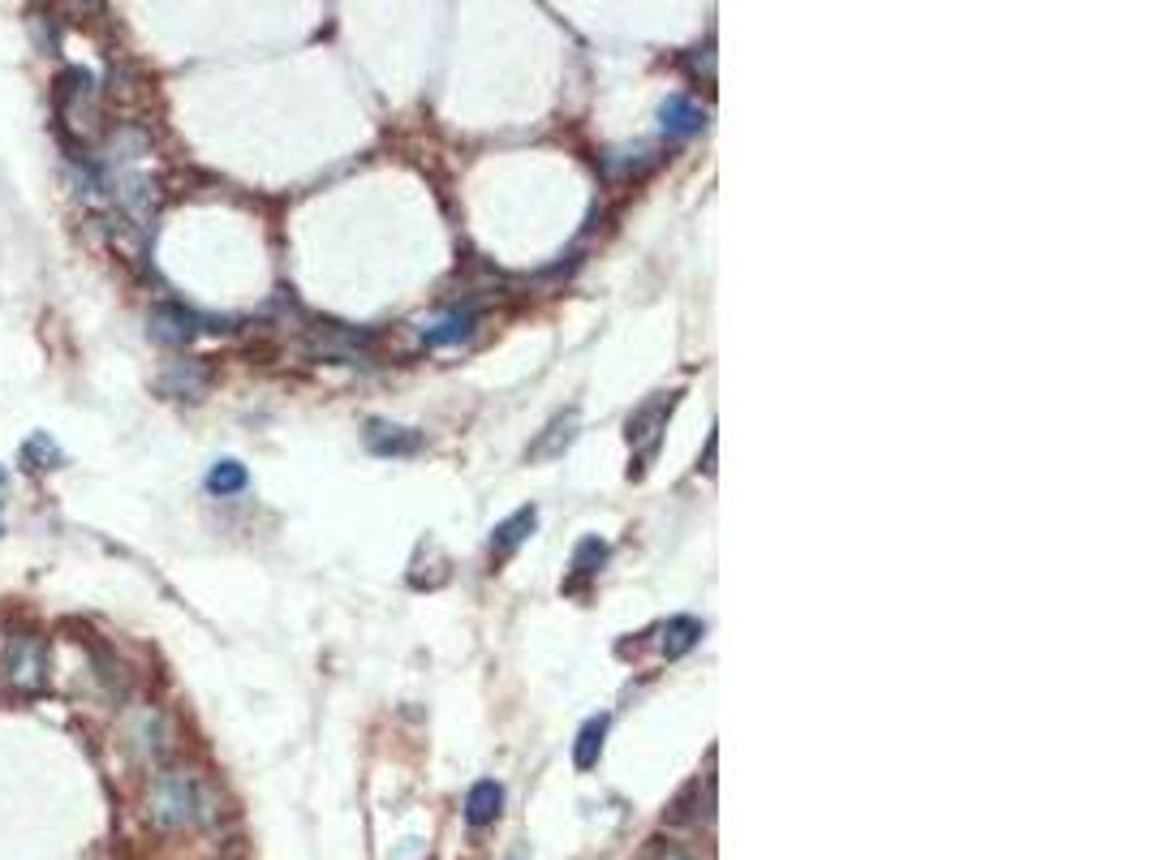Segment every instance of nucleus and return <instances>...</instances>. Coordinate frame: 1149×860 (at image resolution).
Instances as JSON below:
<instances>
[{"label":"nucleus","instance_id":"obj_1","mask_svg":"<svg viewBox=\"0 0 1149 860\" xmlns=\"http://www.w3.org/2000/svg\"><path fill=\"white\" fill-rule=\"evenodd\" d=\"M147 809H152V821L159 830H181V826L211 818V791L190 770H164L152 779Z\"/></svg>","mask_w":1149,"mask_h":860},{"label":"nucleus","instance_id":"obj_2","mask_svg":"<svg viewBox=\"0 0 1149 860\" xmlns=\"http://www.w3.org/2000/svg\"><path fill=\"white\" fill-rule=\"evenodd\" d=\"M672 405H676V391H668V396H655V400H646L634 418H629V443H634V448H641V470H646V461H650V457H655V448H659V430H664V422H668ZM641 470H637V473H641Z\"/></svg>","mask_w":1149,"mask_h":860},{"label":"nucleus","instance_id":"obj_3","mask_svg":"<svg viewBox=\"0 0 1149 860\" xmlns=\"http://www.w3.org/2000/svg\"><path fill=\"white\" fill-rule=\"evenodd\" d=\"M95 99H100V91L86 70H70L61 78V113H65V125H74L79 134L95 120Z\"/></svg>","mask_w":1149,"mask_h":860},{"label":"nucleus","instance_id":"obj_4","mask_svg":"<svg viewBox=\"0 0 1149 860\" xmlns=\"http://www.w3.org/2000/svg\"><path fill=\"white\" fill-rule=\"evenodd\" d=\"M43 671H48V646L40 637H18L9 646V680L18 689H40Z\"/></svg>","mask_w":1149,"mask_h":860},{"label":"nucleus","instance_id":"obj_5","mask_svg":"<svg viewBox=\"0 0 1149 860\" xmlns=\"http://www.w3.org/2000/svg\"><path fill=\"white\" fill-rule=\"evenodd\" d=\"M202 332V318L181 306H156L152 311V336L159 345H190Z\"/></svg>","mask_w":1149,"mask_h":860},{"label":"nucleus","instance_id":"obj_6","mask_svg":"<svg viewBox=\"0 0 1149 860\" xmlns=\"http://www.w3.org/2000/svg\"><path fill=\"white\" fill-rule=\"evenodd\" d=\"M366 448L375 457H414V452H422V434L409 427H393V422H370Z\"/></svg>","mask_w":1149,"mask_h":860},{"label":"nucleus","instance_id":"obj_7","mask_svg":"<svg viewBox=\"0 0 1149 860\" xmlns=\"http://www.w3.org/2000/svg\"><path fill=\"white\" fill-rule=\"evenodd\" d=\"M659 117H664V134H672V138H689V134H698L707 125V113L689 95H668Z\"/></svg>","mask_w":1149,"mask_h":860},{"label":"nucleus","instance_id":"obj_8","mask_svg":"<svg viewBox=\"0 0 1149 860\" xmlns=\"http://www.w3.org/2000/svg\"><path fill=\"white\" fill-rule=\"evenodd\" d=\"M500 809H504V787L495 779H478L470 787V796H466V821L482 830V826H491L500 818Z\"/></svg>","mask_w":1149,"mask_h":860},{"label":"nucleus","instance_id":"obj_9","mask_svg":"<svg viewBox=\"0 0 1149 860\" xmlns=\"http://www.w3.org/2000/svg\"><path fill=\"white\" fill-rule=\"evenodd\" d=\"M702 641V625L693 616H676L664 625V659H680Z\"/></svg>","mask_w":1149,"mask_h":860},{"label":"nucleus","instance_id":"obj_10","mask_svg":"<svg viewBox=\"0 0 1149 860\" xmlns=\"http://www.w3.org/2000/svg\"><path fill=\"white\" fill-rule=\"evenodd\" d=\"M164 388L173 396H186V400H199L202 388H207V375H202L199 361H173L168 375H164Z\"/></svg>","mask_w":1149,"mask_h":860},{"label":"nucleus","instance_id":"obj_11","mask_svg":"<svg viewBox=\"0 0 1149 860\" xmlns=\"http://www.w3.org/2000/svg\"><path fill=\"white\" fill-rule=\"evenodd\" d=\"M534 525H539V512H534V508H516L513 516H509V521L495 529L491 547L500 550V555H504V550H513V547H521V543L534 534Z\"/></svg>","mask_w":1149,"mask_h":860},{"label":"nucleus","instance_id":"obj_12","mask_svg":"<svg viewBox=\"0 0 1149 860\" xmlns=\"http://www.w3.org/2000/svg\"><path fill=\"white\" fill-rule=\"evenodd\" d=\"M603 736H607V714H595L582 732H577V748H573V766L577 770H591L603 753Z\"/></svg>","mask_w":1149,"mask_h":860},{"label":"nucleus","instance_id":"obj_13","mask_svg":"<svg viewBox=\"0 0 1149 860\" xmlns=\"http://www.w3.org/2000/svg\"><path fill=\"white\" fill-rule=\"evenodd\" d=\"M22 465H27V470H61V465H65V452L52 443V434L35 430V434L22 443Z\"/></svg>","mask_w":1149,"mask_h":860},{"label":"nucleus","instance_id":"obj_14","mask_svg":"<svg viewBox=\"0 0 1149 860\" xmlns=\"http://www.w3.org/2000/svg\"><path fill=\"white\" fill-rule=\"evenodd\" d=\"M474 323H478L474 311L448 314L443 323L427 327V345H461V340H470V336H474Z\"/></svg>","mask_w":1149,"mask_h":860},{"label":"nucleus","instance_id":"obj_15","mask_svg":"<svg viewBox=\"0 0 1149 860\" xmlns=\"http://www.w3.org/2000/svg\"><path fill=\"white\" fill-rule=\"evenodd\" d=\"M246 482H250V473H246L241 461H216L211 473H207V491L220 495V500H224V495H241Z\"/></svg>","mask_w":1149,"mask_h":860},{"label":"nucleus","instance_id":"obj_16","mask_svg":"<svg viewBox=\"0 0 1149 860\" xmlns=\"http://www.w3.org/2000/svg\"><path fill=\"white\" fill-rule=\"evenodd\" d=\"M573 439H577V409H568L564 418H555L552 427H547V439H539L530 452H534V457H560Z\"/></svg>","mask_w":1149,"mask_h":860},{"label":"nucleus","instance_id":"obj_17","mask_svg":"<svg viewBox=\"0 0 1149 860\" xmlns=\"http://www.w3.org/2000/svg\"><path fill=\"white\" fill-rule=\"evenodd\" d=\"M607 559V543H598V538H586V543H577V555H573V568L582 573V577H591L598 564Z\"/></svg>","mask_w":1149,"mask_h":860},{"label":"nucleus","instance_id":"obj_18","mask_svg":"<svg viewBox=\"0 0 1149 860\" xmlns=\"http://www.w3.org/2000/svg\"><path fill=\"white\" fill-rule=\"evenodd\" d=\"M655 860H698L693 852H685V848H676V843H668V848H659V857Z\"/></svg>","mask_w":1149,"mask_h":860},{"label":"nucleus","instance_id":"obj_19","mask_svg":"<svg viewBox=\"0 0 1149 860\" xmlns=\"http://www.w3.org/2000/svg\"><path fill=\"white\" fill-rule=\"evenodd\" d=\"M714 443H719V439H714V434H711V443H707V465H702V470H707V473L714 470Z\"/></svg>","mask_w":1149,"mask_h":860},{"label":"nucleus","instance_id":"obj_20","mask_svg":"<svg viewBox=\"0 0 1149 860\" xmlns=\"http://www.w3.org/2000/svg\"><path fill=\"white\" fill-rule=\"evenodd\" d=\"M4 482H9V478H4V470H0V491H4Z\"/></svg>","mask_w":1149,"mask_h":860}]
</instances>
